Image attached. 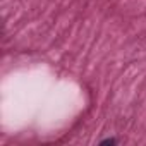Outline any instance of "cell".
Segmentation results:
<instances>
[{"mask_svg":"<svg viewBox=\"0 0 146 146\" xmlns=\"http://www.w3.org/2000/svg\"><path fill=\"white\" fill-rule=\"evenodd\" d=\"M117 141L115 139H105V141H102V144H115Z\"/></svg>","mask_w":146,"mask_h":146,"instance_id":"obj_1","label":"cell"}]
</instances>
